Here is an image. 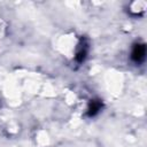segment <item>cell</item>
I'll use <instances>...</instances> for the list:
<instances>
[{"label": "cell", "instance_id": "7a4b0ae2", "mask_svg": "<svg viewBox=\"0 0 147 147\" xmlns=\"http://www.w3.org/2000/svg\"><path fill=\"white\" fill-rule=\"evenodd\" d=\"M100 107H101V105H100L99 101H92V103H91V106L88 108V114L92 115V116L95 115L100 110Z\"/></svg>", "mask_w": 147, "mask_h": 147}, {"label": "cell", "instance_id": "6da1fadb", "mask_svg": "<svg viewBox=\"0 0 147 147\" xmlns=\"http://www.w3.org/2000/svg\"><path fill=\"white\" fill-rule=\"evenodd\" d=\"M145 54H146V48H145V45L142 44H137L134 47H133V51H132V60L136 61V62H141L144 59H145Z\"/></svg>", "mask_w": 147, "mask_h": 147}]
</instances>
